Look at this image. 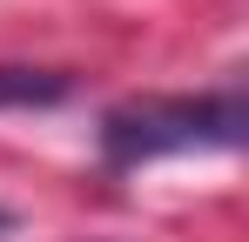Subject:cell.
<instances>
[{
  "mask_svg": "<svg viewBox=\"0 0 249 242\" xmlns=\"http://www.w3.org/2000/svg\"><path fill=\"white\" fill-rule=\"evenodd\" d=\"M68 87L61 68H0V108H61Z\"/></svg>",
  "mask_w": 249,
  "mask_h": 242,
  "instance_id": "2",
  "label": "cell"
},
{
  "mask_svg": "<svg viewBox=\"0 0 249 242\" xmlns=\"http://www.w3.org/2000/svg\"><path fill=\"white\" fill-rule=\"evenodd\" d=\"M249 128V108L236 87L222 94H148L101 115V161L108 168H142L162 155H202V148H236Z\"/></svg>",
  "mask_w": 249,
  "mask_h": 242,
  "instance_id": "1",
  "label": "cell"
},
{
  "mask_svg": "<svg viewBox=\"0 0 249 242\" xmlns=\"http://www.w3.org/2000/svg\"><path fill=\"white\" fill-rule=\"evenodd\" d=\"M7 229H14V208H0V236H7Z\"/></svg>",
  "mask_w": 249,
  "mask_h": 242,
  "instance_id": "3",
  "label": "cell"
}]
</instances>
